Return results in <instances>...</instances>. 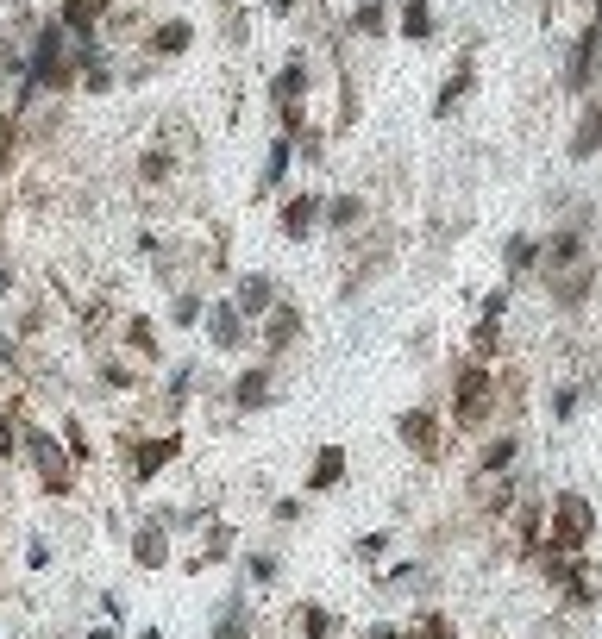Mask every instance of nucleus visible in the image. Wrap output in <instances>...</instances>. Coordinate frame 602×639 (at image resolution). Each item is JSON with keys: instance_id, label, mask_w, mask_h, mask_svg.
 <instances>
[{"instance_id": "1", "label": "nucleus", "mask_w": 602, "mask_h": 639, "mask_svg": "<svg viewBox=\"0 0 602 639\" xmlns=\"http://www.w3.org/2000/svg\"><path fill=\"white\" fill-rule=\"evenodd\" d=\"M19 458H26V470L38 477V495H51V502H69V495H76V464H69L63 439L51 426H38L32 414L19 420Z\"/></svg>"}, {"instance_id": "2", "label": "nucleus", "mask_w": 602, "mask_h": 639, "mask_svg": "<svg viewBox=\"0 0 602 639\" xmlns=\"http://www.w3.org/2000/svg\"><path fill=\"white\" fill-rule=\"evenodd\" d=\"M596 539V508H590V495H577V489H559L552 495V508H546V546L540 552H565L577 558Z\"/></svg>"}, {"instance_id": "3", "label": "nucleus", "mask_w": 602, "mask_h": 639, "mask_svg": "<svg viewBox=\"0 0 602 639\" xmlns=\"http://www.w3.org/2000/svg\"><path fill=\"white\" fill-rule=\"evenodd\" d=\"M182 458V426H164V433H120V464L132 483H157L164 470Z\"/></svg>"}, {"instance_id": "4", "label": "nucleus", "mask_w": 602, "mask_h": 639, "mask_svg": "<svg viewBox=\"0 0 602 639\" xmlns=\"http://www.w3.org/2000/svg\"><path fill=\"white\" fill-rule=\"evenodd\" d=\"M490 414H496V370L471 358L465 370H458V383H452V426L458 433H483Z\"/></svg>"}, {"instance_id": "5", "label": "nucleus", "mask_w": 602, "mask_h": 639, "mask_svg": "<svg viewBox=\"0 0 602 639\" xmlns=\"http://www.w3.org/2000/svg\"><path fill=\"white\" fill-rule=\"evenodd\" d=\"M120 546H126L132 571H170V564H176V533H170L157 514H151V520H132Z\"/></svg>"}, {"instance_id": "6", "label": "nucleus", "mask_w": 602, "mask_h": 639, "mask_svg": "<svg viewBox=\"0 0 602 639\" xmlns=\"http://www.w3.org/2000/svg\"><path fill=\"white\" fill-rule=\"evenodd\" d=\"M301 333H308V320H301V307L289 301V295H276V307L258 320V333H251V345H264V358L276 364V358H289V351L301 345Z\"/></svg>"}, {"instance_id": "7", "label": "nucleus", "mask_w": 602, "mask_h": 639, "mask_svg": "<svg viewBox=\"0 0 602 639\" xmlns=\"http://www.w3.org/2000/svg\"><path fill=\"white\" fill-rule=\"evenodd\" d=\"M201 333H207V345L220 351V358H239V351H251V333H258V326H251L245 314L233 301H207V314H201Z\"/></svg>"}, {"instance_id": "8", "label": "nucleus", "mask_w": 602, "mask_h": 639, "mask_svg": "<svg viewBox=\"0 0 602 639\" xmlns=\"http://www.w3.org/2000/svg\"><path fill=\"white\" fill-rule=\"evenodd\" d=\"M276 401V364L270 358H258V364H245L233 383H226V408H233L239 420H251V414H264Z\"/></svg>"}, {"instance_id": "9", "label": "nucleus", "mask_w": 602, "mask_h": 639, "mask_svg": "<svg viewBox=\"0 0 602 639\" xmlns=\"http://www.w3.org/2000/svg\"><path fill=\"white\" fill-rule=\"evenodd\" d=\"M320 188H301V195H283L276 201V232H283L289 245H308L314 232H320Z\"/></svg>"}, {"instance_id": "10", "label": "nucleus", "mask_w": 602, "mask_h": 639, "mask_svg": "<svg viewBox=\"0 0 602 639\" xmlns=\"http://www.w3.org/2000/svg\"><path fill=\"white\" fill-rule=\"evenodd\" d=\"M207 639H258V614H251V589L233 577L226 583V602L214 608V627H207Z\"/></svg>"}, {"instance_id": "11", "label": "nucleus", "mask_w": 602, "mask_h": 639, "mask_svg": "<svg viewBox=\"0 0 602 639\" xmlns=\"http://www.w3.org/2000/svg\"><path fill=\"white\" fill-rule=\"evenodd\" d=\"M276 295H283V289H276V276H270V270H239V282H233V295H226V301H233L251 326H258L270 307H276Z\"/></svg>"}, {"instance_id": "12", "label": "nucleus", "mask_w": 602, "mask_h": 639, "mask_svg": "<svg viewBox=\"0 0 602 639\" xmlns=\"http://www.w3.org/2000/svg\"><path fill=\"white\" fill-rule=\"evenodd\" d=\"M176 176H182L176 138H170V132H157L151 145H145V157H138V188H145V195H151V188H170Z\"/></svg>"}, {"instance_id": "13", "label": "nucleus", "mask_w": 602, "mask_h": 639, "mask_svg": "<svg viewBox=\"0 0 602 639\" xmlns=\"http://www.w3.org/2000/svg\"><path fill=\"white\" fill-rule=\"evenodd\" d=\"M233 552H239V527H233V520H207V527H201V552H189V577L214 571V564H233Z\"/></svg>"}, {"instance_id": "14", "label": "nucleus", "mask_w": 602, "mask_h": 639, "mask_svg": "<svg viewBox=\"0 0 602 639\" xmlns=\"http://www.w3.org/2000/svg\"><path fill=\"white\" fill-rule=\"evenodd\" d=\"M396 439L408 445V458L433 464V458H439V414H433V408H408V414L396 420Z\"/></svg>"}, {"instance_id": "15", "label": "nucleus", "mask_w": 602, "mask_h": 639, "mask_svg": "<svg viewBox=\"0 0 602 639\" xmlns=\"http://www.w3.org/2000/svg\"><path fill=\"white\" fill-rule=\"evenodd\" d=\"M289 176H295V138L276 132L270 145H264V170H258V182H251V201H270Z\"/></svg>"}, {"instance_id": "16", "label": "nucleus", "mask_w": 602, "mask_h": 639, "mask_svg": "<svg viewBox=\"0 0 602 639\" xmlns=\"http://www.w3.org/2000/svg\"><path fill=\"white\" fill-rule=\"evenodd\" d=\"M345 470H352V452L333 439V445H320V452L308 458V477H301V489H308V495H333V489L345 483Z\"/></svg>"}, {"instance_id": "17", "label": "nucleus", "mask_w": 602, "mask_h": 639, "mask_svg": "<svg viewBox=\"0 0 602 639\" xmlns=\"http://www.w3.org/2000/svg\"><path fill=\"white\" fill-rule=\"evenodd\" d=\"M120 351L132 364H164V339H157V326H151V314H126L120 320Z\"/></svg>"}, {"instance_id": "18", "label": "nucleus", "mask_w": 602, "mask_h": 639, "mask_svg": "<svg viewBox=\"0 0 602 639\" xmlns=\"http://www.w3.org/2000/svg\"><path fill=\"white\" fill-rule=\"evenodd\" d=\"M195 44V19H157L151 26V38H145V57L151 63H170V57H182Z\"/></svg>"}, {"instance_id": "19", "label": "nucleus", "mask_w": 602, "mask_h": 639, "mask_svg": "<svg viewBox=\"0 0 602 639\" xmlns=\"http://www.w3.org/2000/svg\"><path fill=\"white\" fill-rule=\"evenodd\" d=\"M308 88H314V76H308V57H301V51H289V57H283V69L270 76V107L308 101Z\"/></svg>"}, {"instance_id": "20", "label": "nucleus", "mask_w": 602, "mask_h": 639, "mask_svg": "<svg viewBox=\"0 0 602 639\" xmlns=\"http://www.w3.org/2000/svg\"><path fill=\"white\" fill-rule=\"evenodd\" d=\"M596 51H602V19H590L584 38H577V51H571V69H565V88L571 94H584L596 82Z\"/></svg>"}, {"instance_id": "21", "label": "nucleus", "mask_w": 602, "mask_h": 639, "mask_svg": "<svg viewBox=\"0 0 602 639\" xmlns=\"http://www.w3.org/2000/svg\"><path fill=\"white\" fill-rule=\"evenodd\" d=\"M289 627H295L301 639H345V621H339L327 602H295V608H289Z\"/></svg>"}, {"instance_id": "22", "label": "nucleus", "mask_w": 602, "mask_h": 639, "mask_svg": "<svg viewBox=\"0 0 602 639\" xmlns=\"http://www.w3.org/2000/svg\"><path fill=\"white\" fill-rule=\"evenodd\" d=\"M239 583L245 589H276V583H283V552H276V546H251L239 558Z\"/></svg>"}, {"instance_id": "23", "label": "nucleus", "mask_w": 602, "mask_h": 639, "mask_svg": "<svg viewBox=\"0 0 602 639\" xmlns=\"http://www.w3.org/2000/svg\"><path fill=\"white\" fill-rule=\"evenodd\" d=\"M364 220H370L364 195H327V201H320V226H327V232H358Z\"/></svg>"}, {"instance_id": "24", "label": "nucleus", "mask_w": 602, "mask_h": 639, "mask_svg": "<svg viewBox=\"0 0 602 639\" xmlns=\"http://www.w3.org/2000/svg\"><path fill=\"white\" fill-rule=\"evenodd\" d=\"M201 314H207V295L195 289V282H176V289H170V326H176V333H195Z\"/></svg>"}, {"instance_id": "25", "label": "nucleus", "mask_w": 602, "mask_h": 639, "mask_svg": "<svg viewBox=\"0 0 602 639\" xmlns=\"http://www.w3.org/2000/svg\"><path fill=\"white\" fill-rule=\"evenodd\" d=\"M508 520H515V539H521V552L534 558V552L546 546V508H540V502H515V508H508Z\"/></svg>"}, {"instance_id": "26", "label": "nucleus", "mask_w": 602, "mask_h": 639, "mask_svg": "<svg viewBox=\"0 0 602 639\" xmlns=\"http://www.w3.org/2000/svg\"><path fill=\"white\" fill-rule=\"evenodd\" d=\"M195 383H201V364H176V370L164 376V408H170V420H182V414H189Z\"/></svg>"}, {"instance_id": "27", "label": "nucleus", "mask_w": 602, "mask_h": 639, "mask_svg": "<svg viewBox=\"0 0 602 639\" xmlns=\"http://www.w3.org/2000/svg\"><path fill=\"white\" fill-rule=\"evenodd\" d=\"M515 458H521V439H515V433H496V439L477 452V477H508Z\"/></svg>"}, {"instance_id": "28", "label": "nucleus", "mask_w": 602, "mask_h": 639, "mask_svg": "<svg viewBox=\"0 0 602 639\" xmlns=\"http://www.w3.org/2000/svg\"><path fill=\"white\" fill-rule=\"evenodd\" d=\"M471 82H477V69H471V57H458V69H452V82L433 94V120H452V107L471 94Z\"/></svg>"}, {"instance_id": "29", "label": "nucleus", "mask_w": 602, "mask_h": 639, "mask_svg": "<svg viewBox=\"0 0 602 639\" xmlns=\"http://www.w3.org/2000/svg\"><path fill=\"white\" fill-rule=\"evenodd\" d=\"M502 270H508V282H521L527 270H540V239H527V232H515V239L502 245Z\"/></svg>"}, {"instance_id": "30", "label": "nucleus", "mask_w": 602, "mask_h": 639, "mask_svg": "<svg viewBox=\"0 0 602 639\" xmlns=\"http://www.w3.org/2000/svg\"><path fill=\"white\" fill-rule=\"evenodd\" d=\"M95 383H101V389H113V395H120V389L132 395L138 383H145V370H138L132 358H101V364H95Z\"/></svg>"}, {"instance_id": "31", "label": "nucleus", "mask_w": 602, "mask_h": 639, "mask_svg": "<svg viewBox=\"0 0 602 639\" xmlns=\"http://www.w3.org/2000/svg\"><path fill=\"white\" fill-rule=\"evenodd\" d=\"M57 439H63V452H69V464H76V470L95 458V439H88V420H82V414H63Z\"/></svg>"}, {"instance_id": "32", "label": "nucleus", "mask_w": 602, "mask_h": 639, "mask_svg": "<svg viewBox=\"0 0 602 639\" xmlns=\"http://www.w3.org/2000/svg\"><path fill=\"white\" fill-rule=\"evenodd\" d=\"M19 151H26V120L0 113V176H13V170H19Z\"/></svg>"}, {"instance_id": "33", "label": "nucleus", "mask_w": 602, "mask_h": 639, "mask_svg": "<svg viewBox=\"0 0 602 639\" xmlns=\"http://www.w3.org/2000/svg\"><path fill=\"white\" fill-rule=\"evenodd\" d=\"M602 151V101L584 113V126L571 132V163H584V157H596Z\"/></svg>"}, {"instance_id": "34", "label": "nucleus", "mask_w": 602, "mask_h": 639, "mask_svg": "<svg viewBox=\"0 0 602 639\" xmlns=\"http://www.w3.org/2000/svg\"><path fill=\"white\" fill-rule=\"evenodd\" d=\"M352 32L358 38H383L389 32V0H358V7H352Z\"/></svg>"}, {"instance_id": "35", "label": "nucleus", "mask_w": 602, "mask_h": 639, "mask_svg": "<svg viewBox=\"0 0 602 639\" xmlns=\"http://www.w3.org/2000/svg\"><path fill=\"white\" fill-rule=\"evenodd\" d=\"M402 38L408 44H427L433 38V7H427V0H408V7H402Z\"/></svg>"}, {"instance_id": "36", "label": "nucleus", "mask_w": 602, "mask_h": 639, "mask_svg": "<svg viewBox=\"0 0 602 639\" xmlns=\"http://www.w3.org/2000/svg\"><path fill=\"white\" fill-rule=\"evenodd\" d=\"M389 546H396V533H389V527L358 533V539H352V558H358V564H383V558H389Z\"/></svg>"}, {"instance_id": "37", "label": "nucleus", "mask_w": 602, "mask_h": 639, "mask_svg": "<svg viewBox=\"0 0 602 639\" xmlns=\"http://www.w3.org/2000/svg\"><path fill=\"white\" fill-rule=\"evenodd\" d=\"M19 420H26V408H19V401H7V408H0V464L19 458Z\"/></svg>"}, {"instance_id": "38", "label": "nucleus", "mask_w": 602, "mask_h": 639, "mask_svg": "<svg viewBox=\"0 0 602 639\" xmlns=\"http://www.w3.org/2000/svg\"><path fill=\"white\" fill-rule=\"evenodd\" d=\"M301 514H308V495H276V502H270L276 527H301Z\"/></svg>"}, {"instance_id": "39", "label": "nucleus", "mask_w": 602, "mask_h": 639, "mask_svg": "<svg viewBox=\"0 0 602 639\" xmlns=\"http://www.w3.org/2000/svg\"><path fill=\"white\" fill-rule=\"evenodd\" d=\"M51 558H57V552H51V539H44V533H26V571H32V577H38V571H51Z\"/></svg>"}, {"instance_id": "40", "label": "nucleus", "mask_w": 602, "mask_h": 639, "mask_svg": "<svg viewBox=\"0 0 602 639\" xmlns=\"http://www.w3.org/2000/svg\"><path fill=\"white\" fill-rule=\"evenodd\" d=\"M101 621L113 633H126V602H120V589H101Z\"/></svg>"}, {"instance_id": "41", "label": "nucleus", "mask_w": 602, "mask_h": 639, "mask_svg": "<svg viewBox=\"0 0 602 639\" xmlns=\"http://www.w3.org/2000/svg\"><path fill=\"white\" fill-rule=\"evenodd\" d=\"M577 401H584V395H577V383H559V389H552V420H571Z\"/></svg>"}, {"instance_id": "42", "label": "nucleus", "mask_w": 602, "mask_h": 639, "mask_svg": "<svg viewBox=\"0 0 602 639\" xmlns=\"http://www.w3.org/2000/svg\"><path fill=\"white\" fill-rule=\"evenodd\" d=\"M19 358H26V345H19L13 333H0V376H13V370H19Z\"/></svg>"}, {"instance_id": "43", "label": "nucleus", "mask_w": 602, "mask_h": 639, "mask_svg": "<svg viewBox=\"0 0 602 639\" xmlns=\"http://www.w3.org/2000/svg\"><path fill=\"white\" fill-rule=\"evenodd\" d=\"M19 295V270H13V257L0 251V301H13Z\"/></svg>"}, {"instance_id": "44", "label": "nucleus", "mask_w": 602, "mask_h": 639, "mask_svg": "<svg viewBox=\"0 0 602 639\" xmlns=\"http://www.w3.org/2000/svg\"><path fill=\"white\" fill-rule=\"evenodd\" d=\"M358 639H402V621H370Z\"/></svg>"}, {"instance_id": "45", "label": "nucleus", "mask_w": 602, "mask_h": 639, "mask_svg": "<svg viewBox=\"0 0 602 639\" xmlns=\"http://www.w3.org/2000/svg\"><path fill=\"white\" fill-rule=\"evenodd\" d=\"M295 13V0H264V19H289Z\"/></svg>"}, {"instance_id": "46", "label": "nucleus", "mask_w": 602, "mask_h": 639, "mask_svg": "<svg viewBox=\"0 0 602 639\" xmlns=\"http://www.w3.org/2000/svg\"><path fill=\"white\" fill-rule=\"evenodd\" d=\"M82 639H120V633H113V627H107V621H95V627H88V633H82Z\"/></svg>"}, {"instance_id": "47", "label": "nucleus", "mask_w": 602, "mask_h": 639, "mask_svg": "<svg viewBox=\"0 0 602 639\" xmlns=\"http://www.w3.org/2000/svg\"><path fill=\"white\" fill-rule=\"evenodd\" d=\"M138 639H164V627H138Z\"/></svg>"}, {"instance_id": "48", "label": "nucleus", "mask_w": 602, "mask_h": 639, "mask_svg": "<svg viewBox=\"0 0 602 639\" xmlns=\"http://www.w3.org/2000/svg\"><path fill=\"white\" fill-rule=\"evenodd\" d=\"M596 19H602V7H596Z\"/></svg>"}]
</instances>
